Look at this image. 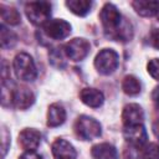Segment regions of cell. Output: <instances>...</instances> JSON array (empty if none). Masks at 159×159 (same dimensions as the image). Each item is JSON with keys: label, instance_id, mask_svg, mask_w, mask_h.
Wrapping results in <instances>:
<instances>
[{"label": "cell", "instance_id": "obj_3", "mask_svg": "<svg viewBox=\"0 0 159 159\" xmlns=\"http://www.w3.org/2000/svg\"><path fill=\"white\" fill-rule=\"evenodd\" d=\"M27 19L34 25L43 26L51 16V4L47 1H31L25 6Z\"/></svg>", "mask_w": 159, "mask_h": 159}, {"label": "cell", "instance_id": "obj_26", "mask_svg": "<svg viewBox=\"0 0 159 159\" xmlns=\"http://www.w3.org/2000/svg\"><path fill=\"white\" fill-rule=\"evenodd\" d=\"M157 16H158V20H159V11H158V14H157Z\"/></svg>", "mask_w": 159, "mask_h": 159}, {"label": "cell", "instance_id": "obj_4", "mask_svg": "<svg viewBox=\"0 0 159 159\" xmlns=\"http://www.w3.org/2000/svg\"><path fill=\"white\" fill-rule=\"evenodd\" d=\"M75 133L82 140H92L101 135V124L88 116H81L75 123Z\"/></svg>", "mask_w": 159, "mask_h": 159}, {"label": "cell", "instance_id": "obj_17", "mask_svg": "<svg viewBox=\"0 0 159 159\" xmlns=\"http://www.w3.org/2000/svg\"><path fill=\"white\" fill-rule=\"evenodd\" d=\"M67 7L78 16H84L89 12L92 7V1L88 0H70L66 2Z\"/></svg>", "mask_w": 159, "mask_h": 159}, {"label": "cell", "instance_id": "obj_10", "mask_svg": "<svg viewBox=\"0 0 159 159\" xmlns=\"http://www.w3.org/2000/svg\"><path fill=\"white\" fill-rule=\"evenodd\" d=\"M41 142V133L36 129H24L19 134V144L26 152H35Z\"/></svg>", "mask_w": 159, "mask_h": 159}, {"label": "cell", "instance_id": "obj_8", "mask_svg": "<svg viewBox=\"0 0 159 159\" xmlns=\"http://www.w3.org/2000/svg\"><path fill=\"white\" fill-rule=\"evenodd\" d=\"M124 138L132 147L142 149L147 143V132L143 124L128 125L124 129Z\"/></svg>", "mask_w": 159, "mask_h": 159}, {"label": "cell", "instance_id": "obj_19", "mask_svg": "<svg viewBox=\"0 0 159 159\" xmlns=\"http://www.w3.org/2000/svg\"><path fill=\"white\" fill-rule=\"evenodd\" d=\"M0 9H1V17L6 24L17 25L20 22L21 16H20V14H19V11L16 9L9 7V6H4V5H1Z\"/></svg>", "mask_w": 159, "mask_h": 159}, {"label": "cell", "instance_id": "obj_24", "mask_svg": "<svg viewBox=\"0 0 159 159\" xmlns=\"http://www.w3.org/2000/svg\"><path fill=\"white\" fill-rule=\"evenodd\" d=\"M19 159H42V157L35 152H25Z\"/></svg>", "mask_w": 159, "mask_h": 159}, {"label": "cell", "instance_id": "obj_1", "mask_svg": "<svg viewBox=\"0 0 159 159\" xmlns=\"http://www.w3.org/2000/svg\"><path fill=\"white\" fill-rule=\"evenodd\" d=\"M104 32L108 37L117 41H129L133 35L130 22L122 17L120 12L113 4H106L99 14Z\"/></svg>", "mask_w": 159, "mask_h": 159}, {"label": "cell", "instance_id": "obj_7", "mask_svg": "<svg viewBox=\"0 0 159 159\" xmlns=\"http://www.w3.org/2000/svg\"><path fill=\"white\" fill-rule=\"evenodd\" d=\"M43 31L45 34L55 40H62L65 37H67L71 32V25L61 19H53V20H48L45 25H43Z\"/></svg>", "mask_w": 159, "mask_h": 159}, {"label": "cell", "instance_id": "obj_25", "mask_svg": "<svg viewBox=\"0 0 159 159\" xmlns=\"http://www.w3.org/2000/svg\"><path fill=\"white\" fill-rule=\"evenodd\" d=\"M153 99H154L157 103H159V87H157V88L154 89V92H153Z\"/></svg>", "mask_w": 159, "mask_h": 159}, {"label": "cell", "instance_id": "obj_23", "mask_svg": "<svg viewBox=\"0 0 159 159\" xmlns=\"http://www.w3.org/2000/svg\"><path fill=\"white\" fill-rule=\"evenodd\" d=\"M150 43L159 50V29H154L150 32Z\"/></svg>", "mask_w": 159, "mask_h": 159}, {"label": "cell", "instance_id": "obj_11", "mask_svg": "<svg viewBox=\"0 0 159 159\" xmlns=\"http://www.w3.org/2000/svg\"><path fill=\"white\" fill-rule=\"evenodd\" d=\"M122 119H123V123H124L125 127L142 124L143 123V119H144L143 109L140 108V106H138L135 103L127 104L124 107V109H123Z\"/></svg>", "mask_w": 159, "mask_h": 159}, {"label": "cell", "instance_id": "obj_6", "mask_svg": "<svg viewBox=\"0 0 159 159\" xmlns=\"http://www.w3.org/2000/svg\"><path fill=\"white\" fill-rule=\"evenodd\" d=\"M63 52L68 58H71L73 61H81L88 55L89 43H88L87 40L77 37V39H73V40L68 41L65 45Z\"/></svg>", "mask_w": 159, "mask_h": 159}, {"label": "cell", "instance_id": "obj_13", "mask_svg": "<svg viewBox=\"0 0 159 159\" xmlns=\"http://www.w3.org/2000/svg\"><path fill=\"white\" fill-rule=\"evenodd\" d=\"M80 98L84 104H87L88 107H92V108H97V107L102 106L103 99H104L102 92H99L98 89H94V88H83L80 93Z\"/></svg>", "mask_w": 159, "mask_h": 159}, {"label": "cell", "instance_id": "obj_20", "mask_svg": "<svg viewBox=\"0 0 159 159\" xmlns=\"http://www.w3.org/2000/svg\"><path fill=\"white\" fill-rule=\"evenodd\" d=\"M1 46L2 48H7V47H12L15 43H16V35L7 30L4 25H1Z\"/></svg>", "mask_w": 159, "mask_h": 159}, {"label": "cell", "instance_id": "obj_2", "mask_svg": "<svg viewBox=\"0 0 159 159\" xmlns=\"http://www.w3.org/2000/svg\"><path fill=\"white\" fill-rule=\"evenodd\" d=\"M14 71L17 78L30 82L36 78L37 71L32 57L25 52H20L14 58Z\"/></svg>", "mask_w": 159, "mask_h": 159}, {"label": "cell", "instance_id": "obj_14", "mask_svg": "<svg viewBox=\"0 0 159 159\" xmlns=\"http://www.w3.org/2000/svg\"><path fill=\"white\" fill-rule=\"evenodd\" d=\"M65 119H66L65 108L58 103L51 104L48 108V113H47V125L58 127L65 122Z\"/></svg>", "mask_w": 159, "mask_h": 159}, {"label": "cell", "instance_id": "obj_5", "mask_svg": "<svg viewBox=\"0 0 159 159\" xmlns=\"http://www.w3.org/2000/svg\"><path fill=\"white\" fill-rule=\"evenodd\" d=\"M119 65V57L118 53L111 48L102 50L94 60V66L98 70V72L103 75H109L117 70Z\"/></svg>", "mask_w": 159, "mask_h": 159}, {"label": "cell", "instance_id": "obj_15", "mask_svg": "<svg viewBox=\"0 0 159 159\" xmlns=\"http://www.w3.org/2000/svg\"><path fill=\"white\" fill-rule=\"evenodd\" d=\"M91 153L94 159H118L117 149L108 143H101L94 145Z\"/></svg>", "mask_w": 159, "mask_h": 159}, {"label": "cell", "instance_id": "obj_12", "mask_svg": "<svg viewBox=\"0 0 159 159\" xmlns=\"http://www.w3.org/2000/svg\"><path fill=\"white\" fill-rule=\"evenodd\" d=\"M52 154L55 159H76V150L71 143L65 139H57L52 144Z\"/></svg>", "mask_w": 159, "mask_h": 159}, {"label": "cell", "instance_id": "obj_22", "mask_svg": "<svg viewBox=\"0 0 159 159\" xmlns=\"http://www.w3.org/2000/svg\"><path fill=\"white\" fill-rule=\"evenodd\" d=\"M148 72L149 75L155 78V80H159V58H153L148 62Z\"/></svg>", "mask_w": 159, "mask_h": 159}, {"label": "cell", "instance_id": "obj_21", "mask_svg": "<svg viewBox=\"0 0 159 159\" xmlns=\"http://www.w3.org/2000/svg\"><path fill=\"white\" fill-rule=\"evenodd\" d=\"M143 159H159V145L155 143L145 144L142 148Z\"/></svg>", "mask_w": 159, "mask_h": 159}, {"label": "cell", "instance_id": "obj_16", "mask_svg": "<svg viewBox=\"0 0 159 159\" xmlns=\"http://www.w3.org/2000/svg\"><path fill=\"white\" fill-rule=\"evenodd\" d=\"M134 10L142 16H153L159 11V1H148L138 0L132 2Z\"/></svg>", "mask_w": 159, "mask_h": 159}, {"label": "cell", "instance_id": "obj_18", "mask_svg": "<svg viewBox=\"0 0 159 159\" xmlns=\"http://www.w3.org/2000/svg\"><path fill=\"white\" fill-rule=\"evenodd\" d=\"M122 88L123 91L129 94V96H135L140 92V82L138 81L137 77L134 76H127L124 80H123V83H122Z\"/></svg>", "mask_w": 159, "mask_h": 159}, {"label": "cell", "instance_id": "obj_9", "mask_svg": "<svg viewBox=\"0 0 159 159\" xmlns=\"http://www.w3.org/2000/svg\"><path fill=\"white\" fill-rule=\"evenodd\" d=\"M11 101L17 109H27L34 104L35 96L29 88L20 87L11 92Z\"/></svg>", "mask_w": 159, "mask_h": 159}]
</instances>
